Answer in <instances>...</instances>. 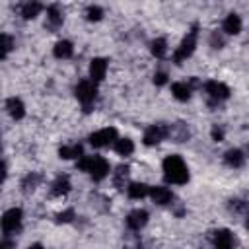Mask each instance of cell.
Wrapping results in <instances>:
<instances>
[{"instance_id": "4316f807", "label": "cell", "mask_w": 249, "mask_h": 249, "mask_svg": "<svg viewBox=\"0 0 249 249\" xmlns=\"http://www.w3.org/2000/svg\"><path fill=\"white\" fill-rule=\"evenodd\" d=\"M115 152L119 156H130L134 152V144L130 138H117L115 140Z\"/></svg>"}, {"instance_id": "83f0119b", "label": "cell", "mask_w": 249, "mask_h": 249, "mask_svg": "<svg viewBox=\"0 0 249 249\" xmlns=\"http://www.w3.org/2000/svg\"><path fill=\"white\" fill-rule=\"evenodd\" d=\"M101 18H103V10L99 6H89L86 10V19L88 21H99Z\"/></svg>"}, {"instance_id": "d6986e66", "label": "cell", "mask_w": 249, "mask_h": 249, "mask_svg": "<svg viewBox=\"0 0 249 249\" xmlns=\"http://www.w3.org/2000/svg\"><path fill=\"white\" fill-rule=\"evenodd\" d=\"M68 191H70V179L66 175L56 177L54 183H53V187H51L53 196H64V195H68Z\"/></svg>"}, {"instance_id": "7402d4cb", "label": "cell", "mask_w": 249, "mask_h": 249, "mask_svg": "<svg viewBox=\"0 0 249 249\" xmlns=\"http://www.w3.org/2000/svg\"><path fill=\"white\" fill-rule=\"evenodd\" d=\"M72 53H74L72 43H70V41H64V39L58 41V43L54 45V49H53V54H54L56 58H70Z\"/></svg>"}, {"instance_id": "ffe728a7", "label": "cell", "mask_w": 249, "mask_h": 249, "mask_svg": "<svg viewBox=\"0 0 249 249\" xmlns=\"http://www.w3.org/2000/svg\"><path fill=\"white\" fill-rule=\"evenodd\" d=\"M171 93H173L175 99L187 101V99L191 97V86H189L187 82H175V84L171 86Z\"/></svg>"}, {"instance_id": "44dd1931", "label": "cell", "mask_w": 249, "mask_h": 249, "mask_svg": "<svg viewBox=\"0 0 249 249\" xmlns=\"http://www.w3.org/2000/svg\"><path fill=\"white\" fill-rule=\"evenodd\" d=\"M189 128H187V124H183V123H175V124H171L169 126V136L175 140V142H185L187 138H189Z\"/></svg>"}, {"instance_id": "e575fe53", "label": "cell", "mask_w": 249, "mask_h": 249, "mask_svg": "<svg viewBox=\"0 0 249 249\" xmlns=\"http://www.w3.org/2000/svg\"><path fill=\"white\" fill-rule=\"evenodd\" d=\"M245 228L249 230V214H247V220H245Z\"/></svg>"}, {"instance_id": "ac0fdd59", "label": "cell", "mask_w": 249, "mask_h": 249, "mask_svg": "<svg viewBox=\"0 0 249 249\" xmlns=\"http://www.w3.org/2000/svg\"><path fill=\"white\" fill-rule=\"evenodd\" d=\"M58 156H60L62 160H72V158L80 160V158L84 156V148H82V144H72V146H60V148H58Z\"/></svg>"}, {"instance_id": "52a82bcc", "label": "cell", "mask_w": 249, "mask_h": 249, "mask_svg": "<svg viewBox=\"0 0 249 249\" xmlns=\"http://www.w3.org/2000/svg\"><path fill=\"white\" fill-rule=\"evenodd\" d=\"M117 140V128L109 126V128H101L93 134H89V144L93 148H103V146H109L111 142Z\"/></svg>"}, {"instance_id": "3957f363", "label": "cell", "mask_w": 249, "mask_h": 249, "mask_svg": "<svg viewBox=\"0 0 249 249\" xmlns=\"http://www.w3.org/2000/svg\"><path fill=\"white\" fill-rule=\"evenodd\" d=\"M95 95H97V88H95V82L93 80H82L76 86V97L84 105V111H91V105L95 101Z\"/></svg>"}, {"instance_id": "4dcf8cb0", "label": "cell", "mask_w": 249, "mask_h": 249, "mask_svg": "<svg viewBox=\"0 0 249 249\" xmlns=\"http://www.w3.org/2000/svg\"><path fill=\"white\" fill-rule=\"evenodd\" d=\"M228 206H230V210H233V212H245V210H247V202H245V200H239V198H231Z\"/></svg>"}, {"instance_id": "5b68a950", "label": "cell", "mask_w": 249, "mask_h": 249, "mask_svg": "<svg viewBox=\"0 0 249 249\" xmlns=\"http://www.w3.org/2000/svg\"><path fill=\"white\" fill-rule=\"evenodd\" d=\"M204 91L208 93L212 105H218L220 101H224V99L230 97V88L226 84H222V82H216V80L206 82L204 84Z\"/></svg>"}, {"instance_id": "5bb4252c", "label": "cell", "mask_w": 249, "mask_h": 249, "mask_svg": "<svg viewBox=\"0 0 249 249\" xmlns=\"http://www.w3.org/2000/svg\"><path fill=\"white\" fill-rule=\"evenodd\" d=\"M6 109H8L10 117L16 119V121L23 119V115H25V107H23L21 99H18V97H10V99H6Z\"/></svg>"}, {"instance_id": "1f68e13d", "label": "cell", "mask_w": 249, "mask_h": 249, "mask_svg": "<svg viewBox=\"0 0 249 249\" xmlns=\"http://www.w3.org/2000/svg\"><path fill=\"white\" fill-rule=\"evenodd\" d=\"M210 45H212L214 49H222V47H224V37L218 35V31H214V33L210 35Z\"/></svg>"}, {"instance_id": "6da1fadb", "label": "cell", "mask_w": 249, "mask_h": 249, "mask_svg": "<svg viewBox=\"0 0 249 249\" xmlns=\"http://www.w3.org/2000/svg\"><path fill=\"white\" fill-rule=\"evenodd\" d=\"M163 175L167 183L185 185L189 181V169L179 156H167L163 160Z\"/></svg>"}, {"instance_id": "8fae6325", "label": "cell", "mask_w": 249, "mask_h": 249, "mask_svg": "<svg viewBox=\"0 0 249 249\" xmlns=\"http://www.w3.org/2000/svg\"><path fill=\"white\" fill-rule=\"evenodd\" d=\"M150 196L156 204H169L173 200V193L167 187H150Z\"/></svg>"}, {"instance_id": "484cf974", "label": "cell", "mask_w": 249, "mask_h": 249, "mask_svg": "<svg viewBox=\"0 0 249 249\" xmlns=\"http://www.w3.org/2000/svg\"><path fill=\"white\" fill-rule=\"evenodd\" d=\"M150 53L156 56V58H163L165 53H167V41L163 37H158L150 43Z\"/></svg>"}, {"instance_id": "e0dca14e", "label": "cell", "mask_w": 249, "mask_h": 249, "mask_svg": "<svg viewBox=\"0 0 249 249\" xmlns=\"http://www.w3.org/2000/svg\"><path fill=\"white\" fill-rule=\"evenodd\" d=\"M41 10H43V4L39 0H29V2L23 4L21 16H23V19H35L41 14Z\"/></svg>"}, {"instance_id": "f1b7e54d", "label": "cell", "mask_w": 249, "mask_h": 249, "mask_svg": "<svg viewBox=\"0 0 249 249\" xmlns=\"http://www.w3.org/2000/svg\"><path fill=\"white\" fill-rule=\"evenodd\" d=\"M12 49H14V39H12L8 33H2V53H0V56L6 58Z\"/></svg>"}, {"instance_id": "ba28073f", "label": "cell", "mask_w": 249, "mask_h": 249, "mask_svg": "<svg viewBox=\"0 0 249 249\" xmlns=\"http://www.w3.org/2000/svg\"><path fill=\"white\" fill-rule=\"evenodd\" d=\"M212 243H214V247H218V249H230V247L235 245V237H233V233H231L230 230L222 228V230L212 231Z\"/></svg>"}, {"instance_id": "603a6c76", "label": "cell", "mask_w": 249, "mask_h": 249, "mask_svg": "<svg viewBox=\"0 0 249 249\" xmlns=\"http://www.w3.org/2000/svg\"><path fill=\"white\" fill-rule=\"evenodd\" d=\"M39 183H41V175H39V173H27V175L23 177V181H21V191H23L25 195H29V193H33V191L37 189Z\"/></svg>"}, {"instance_id": "30bf717a", "label": "cell", "mask_w": 249, "mask_h": 249, "mask_svg": "<svg viewBox=\"0 0 249 249\" xmlns=\"http://www.w3.org/2000/svg\"><path fill=\"white\" fill-rule=\"evenodd\" d=\"M88 173L93 177V181H101V179H105V177L109 175V163H107L103 158L93 156V160H91V165H89V171H88Z\"/></svg>"}, {"instance_id": "7c38bea8", "label": "cell", "mask_w": 249, "mask_h": 249, "mask_svg": "<svg viewBox=\"0 0 249 249\" xmlns=\"http://www.w3.org/2000/svg\"><path fill=\"white\" fill-rule=\"evenodd\" d=\"M107 72V60L105 58H93L89 64V78L93 82H101Z\"/></svg>"}, {"instance_id": "9a60e30c", "label": "cell", "mask_w": 249, "mask_h": 249, "mask_svg": "<svg viewBox=\"0 0 249 249\" xmlns=\"http://www.w3.org/2000/svg\"><path fill=\"white\" fill-rule=\"evenodd\" d=\"M222 27H224V31L228 35H237L241 31V18L237 14H228L224 23H222Z\"/></svg>"}, {"instance_id": "f546056e", "label": "cell", "mask_w": 249, "mask_h": 249, "mask_svg": "<svg viewBox=\"0 0 249 249\" xmlns=\"http://www.w3.org/2000/svg\"><path fill=\"white\" fill-rule=\"evenodd\" d=\"M76 218V212L72 210V208H66L64 212H58L56 214V224H68V222H72Z\"/></svg>"}, {"instance_id": "d4e9b609", "label": "cell", "mask_w": 249, "mask_h": 249, "mask_svg": "<svg viewBox=\"0 0 249 249\" xmlns=\"http://www.w3.org/2000/svg\"><path fill=\"white\" fill-rule=\"evenodd\" d=\"M126 193L130 198H144L146 195H150V187L144 183H130L126 187Z\"/></svg>"}, {"instance_id": "d6a6232c", "label": "cell", "mask_w": 249, "mask_h": 249, "mask_svg": "<svg viewBox=\"0 0 249 249\" xmlns=\"http://www.w3.org/2000/svg\"><path fill=\"white\" fill-rule=\"evenodd\" d=\"M165 82H167V74L165 72H156L154 74V84L156 86H163Z\"/></svg>"}, {"instance_id": "cb8c5ba5", "label": "cell", "mask_w": 249, "mask_h": 249, "mask_svg": "<svg viewBox=\"0 0 249 249\" xmlns=\"http://www.w3.org/2000/svg\"><path fill=\"white\" fill-rule=\"evenodd\" d=\"M126 179H128V165H119L117 171H115V175H113L115 187H117L119 191H123L124 187H128V185H126Z\"/></svg>"}, {"instance_id": "2e32d148", "label": "cell", "mask_w": 249, "mask_h": 249, "mask_svg": "<svg viewBox=\"0 0 249 249\" xmlns=\"http://www.w3.org/2000/svg\"><path fill=\"white\" fill-rule=\"evenodd\" d=\"M224 161L230 167H241L245 163V154L241 150H237V148H231V150H228L224 154Z\"/></svg>"}, {"instance_id": "7a4b0ae2", "label": "cell", "mask_w": 249, "mask_h": 249, "mask_svg": "<svg viewBox=\"0 0 249 249\" xmlns=\"http://www.w3.org/2000/svg\"><path fill=\"white\" fill-rule=\"evenodd\" d=\"M196 39H198V27L193 25V27L189 29V33L183 37V41H181V45L177 47V51L173 53V62H175V64H181L183 60H187V58L193 54V51H195V47H196Z\"/></svg>"}, {"instance_id": "8992f818", "label": "cell", "mask_w": 249, "mask_h": 249, "mask_svg": "<svg viewBox=\"0 0 249 249\" xmlns=\"http://www.w3.org/2000/svg\"><path fill=\"white\" fill-rule=\"evenodd\" d=\"M165 136H169V126H165V124H150L146 128V132H144V144L146 146H156Z\"/></svg>"}, {"instance_id": "836d02e7", "label": "cell", "mask_w": 249, "mask_h": 249, "mask_svg": "<svg viewBox=\"0 0 249 249\" xmlns=\"http://www.w3.org/2000/svg\"><path fill=\"white\" fill-rule=\"evenodd\" d=\"M210 134H212V140H214V142H222V140H224V130H222L220 126H214Z\"/></svg>"}, {"instance_id": "9c48e42d", "label": "cell", "mask_w": 249, "mask_h": 249, "mask_svg": "<svg viewBox=\"0 0 249 249\" xmlns=\"http://www.w3.org/2000/svg\"><path fill=\"white\" fill-rule=\"evenodd\" d=\"M146 224H148V212L142 210V208H136V210H132V212L126 216V226H128V230H132V231H140Z\"/></svg>"}, {"instance_id": "277c9868", "label": "cell", "mask_w": 249, "mask_h": 249, "mask_svg": "<svg viewBox=\"0 0 249 249\" xmlns=\"http://www.w3.org/2000/svg\"><path fill=\"white\" fill-rule=\"evenodd\" d=\"M21 218H23L21 208H10V210H6L4 216H2V231H4V235L16 233L21 228Z\"/></svg>"}, {"instance_id": "4fadbf2b", "label": "cell", "mask_w": 249, "mask_h": 249, "mask_svg": "<svg viewBox=\"0 0 249 249\" xmlns=\"http://www.w3.org/2000/svg\"><path fill=\"white\" fill-rule=\"evenodd\" d=\"M62 21H64V14L60 10V6L58 4H51L47 8V23H49V27L56 29L58 25H62Z\"/></svg>"}]
</instances>
